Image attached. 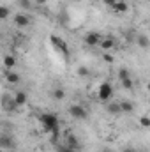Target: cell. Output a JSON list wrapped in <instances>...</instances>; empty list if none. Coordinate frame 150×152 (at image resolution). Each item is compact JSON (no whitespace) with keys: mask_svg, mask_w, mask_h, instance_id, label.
<instances>
[{"mask_svg":"<svg viewBox=\"0 0 150 152\" xmlns=\"http://www.w3.org/2000/svg\"><path fill=\"white\" fill-rule=\"evenodd\" d=\"M50 42H51V46H53L62 57H69V46H67V42L60 37V36L51 34V36H50Z\"/></svg>","mask_w":150,"mask_h":152,"instance_id":"obj_1","label":"cell"},{"mask_svg":"<svg viewBox=\"0 0 150 152\" xmlns=\"http://www.w3.org/2000/svg\"><path fill=\"white\" fill-rule=\"evenodd\" d=\"M39 120H41V124L44 126V131H48V133H51L55 127L60 126L57 115H53V113H41L39 115Z\"/></svg>","mask_w":150,"mask_h":152,"instance_id":"obj_2","label":"cell"},{"mask_svg":"<svg viewBox=\"0 0 150 152\" xmlns=\"http://www.w3.org/2000/svg\"><path fill=\"white\" fill-rule=\"evenodd\" d=\"M97 97H99V101H103V103H108L113 97V85L110 81H103V83L99 85Z\"/></svg>","mask_w":150,"mask_h":152,"instance_id":"obj_3","label":"cell"},{"mask_svg":"<svg viewBox=\"0 0 150 152\" xmlns=\"http://www.w3.org/2000/svg\"><path fill=\"white\" fill-rule=\"evenodd\" d=\"M101 34L99 32H95V30H90V32H87L85 34V37H83V42L87 44V46H90V48H94V46H99L101 44Z\"/></svg>","mask_w":150,"mask_h":152,"instance_id":"obj_4","label":"cell"},{"mask_svg":"<svg viewBox=\"0 0 150 152\" xmlns=\"http://www.w3.org/2000/svg\"><path fill=\"white\" fill-rule=\"evenodd\" d=\"M69 115L73 118H78V120H85L88 117V112L81 106V104H71L69 106Z\"/></svg>","mask_w":150,"mask_h":152,"instance_id":"obj_5","label":"cell"},{"mask_svg":"<svg viewBox=\"0 0 150 152\" xmlns=\"http://www.w3.org/2000/svg\"><path fill=\"white\" fill-rule=\"evenodd\" d=\"M12 21H14V25H16V27H20V28H25V27H28V25H30V18H28L27 14H21V12L14 14Z\"/></svg>","mask_w":150,"mask_h":152,"instance_id":"obj_6","label":"cell"},{"mask_svg":"<svg viewBox=\"0 0 150 152\" xmlns=\"http://www.w3.org/2000/svg\"><path fill=\"white\" fill-rule=\"evenodd\" d=\"M12 99H14V104H16V106H25L28 97H27V94H25L23 90H18V92L12 96Z\"/></svg>","mask_w":150,"mask_h":152,"instance_id":"obj_7","label":"cell"},{"mask_svg":"<svg viewBox=\"0 0 150 152\" xmlns=\"http://www.w3.org/2000/svg\"><path fill=\"white\" fill-rule=\"evenodd\" d=\"M136 42H138V46L143 48V50H149L150 48V39H149L147 34H138V36H136Z\"/></svg>","mask_w":150,"mask_h":152,"instance_id":"obj_8","label":"cell"},{"mask_svg":"<svg viewBox=\"0 0 150 152\" xmlns=\"http://www.w3.org/2000/svg\"><path fill=\"white\" fill-rule=\"evenodd\" d=\"M111 9H113V12H117V14H124V12L129 11V5H127V2H124V0H118Z\"/></svg>","mask_w":150,"mask_h":152,"instance_id":"obj_9","label":"cell"},{"mask_svg":"<svg viewBox=\"0 0 150 152\" xmlns=\"http://www.w3.org/2000/svg\"><path fill=\"white\" fill-rule=\"evenodd\" d=\"M0 147L5 149V151H7V149H14V140L9 138L7 134H2V136H0Z\"/></svg>","mask_w":150,"mask_h":152,"instance_id":"obj_10","label":"cell"},{"mask_svg":"<svg viewBox=\"0 0 150 152\" xmlns=\"http://www.w3.org/2000/svg\"><path fill=\"white\" fill-rule=\"evenodd\" d=\"M66 140H67V145L71 149H79V142H78V138H76L71 131H66Z\"/></svg>","mask_w":150,"mask_h":152,"instance_id":"obj_11","label":"cell"},{"mask_svg":"<svg viewBox=\"0 0 150 152\" xmlns=\"http://www.w3.org/2000/svg\"><path fill=\"white\" fill-rule=\"evenodd\" d=\"M4 66H5L7 71L14 69V66H16V57H14V55H5V57H4Z\"/></svg>","mask_w":150,"mask_h":152,"instance_id":"obj_12","label":"cell"},{"mask_svg":"<svg viewBox=\"0 0 150 152\" xmlns=\"http://www.w3.org/2000/svg\"><path fill=\"white\" fill-rule=\"evenodd\" d=\"M106 110H108V113H111V115H118V113H122L120 103H108V104H106Z\"/></svg>","mask_w":150,"mask_h":152,"instance_id":"obj_13","label":"cell"},{"mask_svg":"<svg viewBox=\"0 0 150 152\" xmlns=\"http://www.w3.org/2000/svg\"><path fill=\"white\" fill-rule=\"evenodd\" d=\"M5 80L11 83V85H16V83H20V80H21V76L18 75V73H14V71H9L7 75H5Z\"/></svg>","mask_w":150,"mask_h":152,"instance_id":"obj_14","label":"cell"},{"mask_svg":"<svg viewBox=\"0 0 150 152\" xmlns=\"http://www.w3.org/2000/svg\"><path fill=\"white\" fill-rule=\"evenodd\" d=\"M51 96H53V99L62 101V99L66 97V90H64L62 87H55V88H53V92H51Z\"/></svg>","mask_w":150,"mask_h":152,"instance_id":"obj_15","label":"cell"},{"mask_svg":"<svg viewBox=\"0 0 150 152\" xmlns=\"http://www.w3.org/2000/svg\"><path fill=\"white\" fill-rule=\"evenodd\" d=\"M99 48H103L104 51H110V50L115 48V41H113V39H103L101 44H99Z\"/></svg>","mask_w":150,"mask_h":152,"instance_id":"obj_16","label":"cell"},{"mask_svg":"<svg viewBox=\"0 0 150 152\" xmlns=\"http://www.w3.org/2000/svg\"><path fill=\"white\" fill-rule=\"evenodd\" d=\"M120 108L124 113H131L134 110V104H133V101H120Z\"/></svg>","mask_w":150,"mask_h":152,"instance_id":"obj_17","label":"cell"},{"mask_svg":"<svg viewBox=\"0 0 150 152\" xmlns=\"http://www.w3.org/2000/svg\"><path fill=\"white\" fill-rule=\"evenodd\" d=\"M138 122H140V126L141 127H150V115H141L140 118H138Z\"/></svg>","mask_w":150,"mask_h":152,"instance_id":"obj_18","label":"cell"},{"mask_svg":"<svg viewBox=\"0 0 150 152\" xmlns=\"http://www.w3.org/2000/svg\"><path fill=\"white\" fill-rule=\"evenodd\" d=\"M76 75L79 76V78H87V76L90 75V69H88V67H85V66H79V67H78V71H76Z\"/></svg>","mask_w":150,"mask_h":152,"instance_id":"obj_19","label":"cell"},{"mask_svg":"<svg viewBox=\"0 0 150 152\" xmlns=\"http://www.w3.org/2000/svg\"><path fill=\"white\" fill-rule=\"evenodd\" d=\"M120 83H122V87H124L125 90H133V87H134V83H133L131 78H125V80H122Z\"/></svg>","mask_w":150,"mask_h":152,"instance_id":"obj_20","label":"cell"},{"mask_svg":"<svg viewBox=\"0 0 150 152\" xmlns=\"http://www.w3.org/2000/svg\"><path fill=\"white\" fill-rule=\"evenodd\" d=\"M125 78H131L129 71H127L125 67H120V69H118V80L122 81V80H125Z\"/></svg>","mask_w":150,"mask_h":152,"instance_id":"obj_21","label":"cell"},{"mask_svg":"<svg viewBox=\"0 0 150 152\" xmlns=\"http://www.w3.org/2000/svg\"><path fill=\"white\" fill-rule=\"evenodd\" d=\"M9 14H11V12H9V7L2 5V7H0V20H7Z\"/></svg>","mask_w":150,"mask_h":152,"instance_id":"obj_22","label":"cell"},{"mask_svg":"<svg viewBox=\"0 0 150 152\" xmlns=\"http://www.w3.org/2000/svg\"><path fill=\"white\" fill-rule=\"evenodd\" d=\"M58 152H78V149H71L69 145H58Z\"/></svg>","mask_w":150,"mask_h":152,"instance_id":"obj_23","label":"cell"},{"mask_svg":"<svg viewBox=\"0 0 150 152\" xmlns=\"http://www.w3.org/2000/svg\"><path fill=\"white\" fill-rule=\"evenodd\" d=\"M103 60H104L106 64H113V62H115V58H113V55H110L108 51H106V53L103 55Z\"/></svg>","mask_w":150,"mask_h":152,"instance_id":"obj_24","label":"cell"},{"mask_svg":"<svg viewBox=\"0 0 150 152\" xmlns=\"http://www.w3.org/2000/svg\"><path fill=\"white\" fill-rule=\"evenodd\" d=\"M117 2H118V0H103V4H104V5H108V7H113Z\"/></svg>","mask_w":150,"mask_h":152,"instance_id":"obj_25","label":"cell"},{"mask_svg":"<svg viewBox=\"0 0 150 152\" xmlns=\"http://www.w3.org/2000/svg\"><path fill=\"white\" fill-rule=\"evenodd\" d=\"M20 4H21V7H25V9L30 7V2H28V0H20Z\"/></svg>","mask_w":150,"mask_h":152,"instance_id":"obj_26","label":"cell"},{"mask_svg":"<svg viewBox=\"0 0 150 152\" xmlns=\"http://www.w3.org/2000/svg\"><path fill=\"white\" fill-rule=\"evenodd\" d=\"M122 152H138V151H136L134 147H125V149H124Z\"/></svg>","mask_w":150,"mask_h":152,"instance_id":"obj_27","label":"cell"},{"mask_svg":"<svg viewBox=\"0 0 150 152\" xmlns=\"http://www.w3.org/2000/svg\"><path fill=\"white\" fill-rule=\"evenodd\" d=\"M103 152H113L111 149H108V147H106V149H103Z\"/></svg>","mask_w":150,"mask_h":152,"instance_id":"obj_28","label":"cell"},{"mask_svg":"<svg viewBox=\"0 0 150 152\" xmlns=\"http://www.w3.org/2000/svg\"><path fill=\"white\" fill-rule=\"evenodd\" d=\"M37 4H46V0H36Z\"/></svg>","mask_w":150,"mask_h":152,"instance_id":"obj_29","label":"cell"},{"mask_svg":"<svg viewBox=\"0 0 150 152\" xmlns=\"http://www.w3.org/2000/svg\"><path fill=\"white\" fill-rule=\"evenodd\" d=\"M147 90H149V92H150V81H149V83H147Z\"/></svg>","mask_w":150,"mask_h":152,"instance_id":"obj_30","label":"cell"},{"mask_svg":"<svg viewBox=\"0 0 150 152\" xmlns=\"http://www.w3.org/2000/svg\"><path fill=\"white\" fill-rule=\"evenodd\" d=\"M138 152H145V151H138Z\"/></svg>","mask_w":150,"mask_h":152,"instance_id":"obj_31","label":"cell"}]
</instances>
